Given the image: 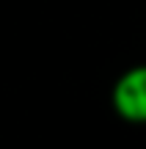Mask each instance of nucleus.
Instances as JSON below:
<instances>
[{
	"label": "nucleus",
	"instance_id": "1",
	"mask_svg": "<svg viewBox=\"0 0 146 149\" xmlns=\"http://www.w3.org/2000/svg\"><path fill=\"white\" fill-rule=\"evenodd\" d=\"M116 116L130 124H146V64L121 72L110 91Z\"/></svg>",
	"mask_w": 146,
	"mask_h": 149
}]
</instances>
